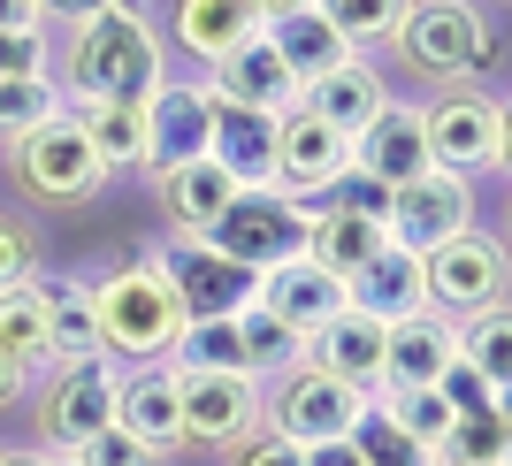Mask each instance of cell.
Here are the masks:
<instances>
[{"instance_id": "cell-1", "label": "cell", "mask_w": 512, "mask_h": 466, "mask_svg": "<svg viewBox=\"0 0 512 466\" xmlns=\"http://www.w3.org/2000/svg\"><path fill=\"white\" fill-rule=\"evenodd\" d=\"M153 85H169V46L146 16L100 8L77 23L62 54V100H153Z\"/></svg>"}, {"instance_id": "cell-2", "label": "cell", "mask_w": 512, "mask_h": 466, "mask_svg": "<svg viewBox=\"0 0 512 466\" xmlns=\"http://www.w3.org/2000/svg\"><path fill=\"white\" fill-rule=\"evenodd\" d=\"M390 54L413 85H467L497 62V16L482 0H413L406 23L390 31Z\"/></svg>"}, {"instance_id": "cell-3", "label": "cell", "mask_w": 512, "mask_h": 466, "mask_svg": "<svg viewBox=\"0 0 512 466\" xmlns=\"http://www.w3.org/2000/svg\"><path fill=\"white\" fill-rule=\"evenodd\" d=\"M92 329H100V360H115V367L169 360V344L184 337V314H176L153 253H138L130 268H107L92 283Z\"/></svg>"}, {"instance_id": "cell-4", "label": "cell", "mask_w": 512, "mask_h": 466, "mask_svg": "<svg viewBox=\"0 0 512 466\" xmlns=\"http://www.w3.org/2000/svg\"><path fill=\"white\" fill-rule=\"evenodd\" d=\"M8 184H16L31 207H54V214H62V207H92L115 176L100 169V153L85 146V130L54 107L39 130L8 138Z\"/></svg>"}, {"instance_id": "cell-5", "label": "cell", "mask_w": 512, "mask_h": 466, "mask_svg": "<svg viewBox=\"0 0 512 466\" xmlns=\"http://www.w3.org/2000/svg\"><path fill=\"white\" fill-rule=\"evenodd\" d=\"M421 146L428 169L451 176H505V100L482 85H444L421 100Z\"/></svg>"}, {"instance_id": "cell-6", "label": "cell", "mask_w": 512, "mask_h": 466, "mask_svg": "<svg viewBox=\"0 0 512 466\" xmlns=\"http://www.w3.org/2000/svg\"><path fill=\"white\" fill-rule=\"evenodd\" d=\"M306 237H314V207L283 199L276 184H245L230 207H222V222L207 230V245L222 260H237V268L268 276V268H283V260L306 253Z\"/></svg>"}, {"instance_id": "cell-7", "label": "cell", "mask_w": 512, "mask_h": 466, "mask_svg": "<svg viewBox=\"0 0 512 466\" xmlns=\"http://www.w3.org/2000/svg\"><path fill=\"white\" fill-rule=\"evenodd\" d=\"M146 253H153V268H161V283H169L184 321H237L260 298V276L237 268V260H222L207 237H161Z\"/></svg>"}, {"instance_id": "cell-8", "label": "cell", "mask_w": 512, "mask_h": 466, "mask_svg": "<svg viewBox=\"0 0 512 466\" xmlns=\"http://www.w3.org/2000/svg\"><path fill=\"white\" fill-rule=\"evenodd\" d=\"M360 390H344V382H329L321 367H291V375H276V382H260V428L268 436H283V444H299V451H314V444H344L352 436V421H360Z\"/></svg>"}, {"instance_id": "cell-9", "label": "cell", "mask_w": 512, "mask_h": 466, "mask_svg": "<svg viewBox=\"0 0 512 466\" xmlns=\"http://www.w3.org/2000/svg\"><path fill=\"white\" fill-rule=\"evenodd\" d=\"M421 276H428V314H444V321L490 314V306H505V283H512L505 276V237L467 222L436 253H421Z\"/></svg>"}, {"instance_id": "cell-10", "label": "cell", "mask_w": 512, "mask_h": 466, "mask_svg": "<svg viewBox=\"0 0 512 466\" xmlns=\"http://www.w3.org/2000/svg\"><path fill=\"white\" fill-rule=\"evenodd\" d=\"M39 382H46L39 390V436L54 451H77L100 428H115V382H123L115 360H62V367H46Z\"/></svg>"}, {"instance_id": "cell-11", "label": "cell", "mask_w": 512, "mask_h": 466, "mask_svg": "<svg viewBox=\"0 0 512 466\" xmlns=\"http://www.w3.org/2000/svg\"><path fill=\"white\" fill-rule=\"evenodd\" d=\"M467 222H482V199H474L467 176H451V169H421L413 184L390 191V207H383L390 245H406V253H436V245L459 237Z\"/></svg>"}, {"instance_id": "cell-12", "label": "cell", "mask_w": 512, "mask_h": 466, "mask_svg": "<svg viewBox=\"0 0 512 466\" xmlns=\"http://www.w3.org/2000/svg\"><path fill=\"white\" fill-rule=\"evenodd\" d=\"M260 428L253 375H176V436L184 451H230Z\"/></svg>"}, {"instance_id": "cell-13", "label": "cell", "mask_w": 512, "mask_h": 466, "mask_svg": "<svg viewBox=\"0 0 512 466\" xmlns=\"http://www.w3.org/2000/svg\"><path fill=\"white\" fill-rule=\"evenodd\" d=\"M344 169H352V138H337L321 115H306V107L291 100L276 115V169H268V184H276L283 199L314 207L321 191L344 184Z\"/></svg>"}, {"instance_id": "cell-14", "label": "cell", "mask_w": 512, "mask_h": 466, "mask_svg": "<svg viewBox=\"0 0 512 466\" xmlns=\"http://www.w3.org/2000/svg\"><path fill=\"white\" fill-rule=\"evenodd\" d=\"M207 130H214V107H207V85H153L146 100V153L138 169L146 176H169L184 161L207 153Z\"/></svg>"}, {"instance_id": "cell-15", "label": "cell", "mask_w": 512, "mask_h": 466, "mask_svg": "<svg viewBox=\"0 0 512 466\" xmlns=\"http://www.w3.org/2000/svg\"><path fill=\"white\" fill-rule=\"evenodd\" d=\"M146 184H153L161 222H169L161 237H207L214 222H222V207L245 191L222 161H214V153H199V161H184V169H169V176H146Z\"/></svg>"}, {"instance_id": "cell-16", "label": "cell", "mask_w": 512, "mask_h": 466, "mask_svg": "<svg viewBox=\"0 0 512 466\" xmlns=\"http://www.w3.org/2000/svg\"><path fill=\"white\" fill-rule=\"evenodd\" d=\"M390 100H398V92H390V77L375 69V54H352V62H337L329 77L299 85V107H306V115H321L337 138H360Z\"/></svg>"}, {"instance_id": "cell-17", "label": "cell", "mask_w": 512, "mask_h": 466, "mask_svg": "<svg viewBox=\"0 0 512 466\" xmlns=\"http://www.w3.org/2000/svg\"><path fill=\"white\" fill-rule=\"evenodd\" d=\"M115 428L130 444H146L153 459H176L184 436H176V367L153 360V367H123L115 382Z\"/></svg>"}, {"instance_id": "cell-18", "label": "cell", "mask_w": 512, "mask_h": 466, "mask_svg": "<svg viewBox=\"0 0 512 466\" xmlns=\"http://www.w3.org/2000/svg\"><path fill=\"white\" fill-rule=\"evenodd\" d=\"M428 169V146H421V100H390L375 123L352 138V176H367V184H413V176Z\"/></svg>"}, {"instance_id": "cell-19", "label": "cell", "mask_w": 512, "mask_h": 466, "mask_svg": "<svg viewBox=\"0 0 512 466\" xmlns=\"http://www.w3.org/2000/svg\"><path fill=\"white\" fill-rule=\"evenodd\" d=\"M344 306L367 321H413L428 314V276H421V253H406V245H383V253L367 260V268H352L344 276Z\"/></svg>"}, {"instance_id": "cell-20", "label": "cell", "mask_w": 512, "mask_h": 466, "mask_svg": "<svg viewBox=\"0 0 512 466\" xmlns=\"http://www.w3.org/2000/svg\"><path fill=\"white\" fill-rule=\"evenodd\" d=\"M383 321H367V314H352L344 306L329 329H314L306 337V367H321L329 382H344V390H360V398H375L383 390Z\"/></svg>"}, {"instance_id": "cell-21", "label": "cell", "mask_w": 512, "mask_h": 466, "mask_svg": "<svg viewBox=\"0 0 512 466\" xmlns=\"http://www.w3.org/2000/svg\"><path fill=\"white\" fill-rule=\"evenodd\" d=\"M260 314H276L283 329H299V337H314V329H329V321L344 314V283L329 276V268H314V260H283V268H268L260 276Z\"/></svg>"}, {"instance_id": "cell-22", "label": "cell", "mask_w": 512, "mask_h": 466, "mask_svg": "<svg viewBox=\"0 0 512 466\" xmlns=\"http://www.w3.org/2000/svg\"><path fill=\"white\" fill-rule=\"evenodd\" d=\"M169 39H176V54L214 69V62H230L245 39H260V16H253V0H176Z\"/></svg>"}, {"instance_id": "cell-23", "label": "cell", "mask_w": 512, "mask_h": 466, "mask_svg": "<svg viewBox=\"0 0 512 466\" xmlns=\"http://www.w3.org/2000/svg\"><path fill=\"white\" fill-rule=\"evenodd\" d=\"M199 85L214 92V100H237V107H260V115H283V107L299 100V77L276 62V46L268 39H245L230 54V62H214Z\"/></svg>"}, {"instance_id": "cell-24", "label": "cell", "mask_w": 512, "mask_h": 466, "mask_svg": "<svg viewBox=\"0 0 512 466\" xmlns=\"http://www.w3.org/2000/svg\"><path fill=\"white\" fill-rule=\"evenodd\" d=\"M207 107H214L207 153L237 176V184H268V169H276V115L237 107V100H214V92H207Z\"/></svg>"}, {"instance_id": "cell-25", "label": "cell", "mask_w": 512, "mask_h": 466, "mask_svg": "<svg viewBox=\"0 0 512 466\" xmlns=\"http://www.w3.org/2000/svg\"><path fill=\"white\" fill-rule=\"evenodd\" d=\"M444 367H451V321L444 314L390 321V337H383V390H428Z\"/></svg>"}, {"instance_id": "cell-26", "label": "cell", "mask_w": 512, "mask_h": 466, "mask_svg": "<svg viewBox=\"0 0 512 466\" xmlns=\"http://www.w3.org/2000/svg\"><path fill=\"white\" fill-rule=\"evenodd\" d=\"M62 115L85 130V146L100 153L107 176L138 169V153H146V100H62Z\"/></svg>"}, {"instance_id": "cell-27", "label": "cell", "mask_w": 512, "mask_h": 466, "mask_svg": "<svg viewBox=\"0 0 512 466\" xmlns=\"http://www.w3.org/2000/svg\"><path fill=\"white\" fill-rule=\"evenodd\" d=\"M46 306V352L62 360H100V329H92V276H31Z\"/></svg>"}, {"instance_id": "cell-28", "label": "cell", "mask_w": 512, "mask_h": 466, "mask_svg": "<svg viewBox=\"0 0 512 466\" xmlns=\"http://www.w3.org/2000/svg\"><path fill=\"white\" fill-rule=\"evenodd\" d=\"M390 245V230L375 222V214H352V207H314V237H306V260L314 268H329V276H352V268H367V260Z\"/></svg>"}, {"instance_id": "cell-29", "label": "cell", "mask_w": 512, "mask_h": 466, "mask_svg": "<svg viewBox=\"0 0 512 466\" xmlns=\"http://www.w3.org/2000/svg\"><path fill=\"white\" fill-rule=\"evenodd\" d=\"M260 39L276 46V62L299 77V85H314V77H329L337 62H352V46L329 31V16L321 8H299V16H276V23H260Z\"/></svg>"}, {"instance_id": "cell-30", "label": "cell", "mask_w": 512, "mask_h": 466, "mask_svg": "<svg viewBox=\"0 0 512 466\" xmlns=\"http://www.w3.org/2000/svg\"><path fill=\"white\" fill-rule=\"evenodd\" d=\"M299 360H306V337H299V329H283V321L260 314V306H245V314H237V367H245L253 382L291 375Z\"/></svg>"}, {"instance_id": "cell-31", "label": "cell", "mask_w": 512, "mask_h": 466, "mask_svg": "<svg viewBox=\"0 0 512 466\" xmlns=\"http://www.w3.org/2000/svg\"><path fill=\"white\" fill-rule=\"evenodd\" d=\"M451 360H467L474 375H482L497 398H505V382H512V321H505V306L451 321Z\"/></svg>"}, {"instance_id": "cell-32", "label": "cell", "mask_w": 512, "mask_h": 466, "mask_svg": "<svg viewBox=\"0 0 512 466\" xmlns=\"http://www.w3.org/2000/svg\"><path fill=\"white\" fill-rule=\"evenodd\" d=\"M0 352H8V360H16L31 382L54 367V352H46V306H39V283L0 291Z\"/></svg>"}, {"instance_id": "cell-33", "label": "cell", "mask_w": 512, "mask_h": 466, "mask_svg": "<svg viewBox=\"0 0 512 466\" xmlns=\"http://www.w3.org/2000/svg\"><path fill=\"white\" fill-rule=\"evenodd\" d=\"M321 16H329V31H337L352 54H375V46H390V31L406 23L413 0H314Z\"/></svg>"}, {"instance_id": "cell-34", "label": "cell", "mask_w": 512, "mask_h": 466, "mask_svg": "<svg viewBox=\"0 0 512 466\" xmlns=\"http://www.w3.org/2000/svg\"><path fill=\"white\" fill-rule=\"evenodd\" d=\"M344 444L360 451V466H436V451H421V444H413V436L390 421L375 398L360 405V421H352V436H344Z\"/></svg>"}, {"instance_id": "cell-35", "label": "cell", "mask_w": 512, "mask_h": 466, "mask_svg": "<svg viewBox=\"0 0 512 466\" xmlns=\"http://www.w3.org/2000/svg\"><path fill=\"white\" fill-rule=\"evenodd\" d=\"M375 405H383L390 421L406 428L421 451H444V428H451V405H444V390L428 382V390H375Z\"/></svg>"}, {"instance_id": "cell-36", "label": "cell", "mask_w": 512, "mask_h": 466, "mask_svg": "<svg viewBox=\"0 0 512 466\" xmlns=\"http://www.w3.org/2000/svg\"><path fill=\"white\" fill-rule=\"evenodd\" d=\"M512 436H505V405H482V413H459L444 428V451L436 459H505Z\"/></svg>"}, {"instance_id": "cell-37", "label": "cell", "mask_w": 512, "mask_h": 466, "mask_svg": "<svg viewBox=\"0 0 512 466\" xmlns=\"http://www.w3.org/2000/svg\"><path fill=\"white\" fill-rule=\"evenodd\" d=\"M46 268V245H39V222L31 214H8L0 207V291H23V283Z\"/></svg>"}, {"instance_id": "cell-38", "label": "cell", "mask_w": 512, "mask_h": 466, "mask_svg": "<svg viewBox=\"0 0 512 466\" xmlns=\"http://www.w3.org/2000/svg\"><path fill=\"white\" fill-rule=\"evenodd\" d=\"M54 107H62V85H46V77H16V85H0V146L23 138V130H39Z\"/></svg>"}, {"instance_id": "cell-39", "label": "cell", "mask_w": 512, "mask_h": 466, "mask_svg": "<svg viewBox=\"0 0 512 466\" xmlns=\"http://www.w3.org/2000/svg\"><path fill=\"white\" fill-rule=\"evenodd\" d=\"M62 459H77V466H161L146 444H130L123 428H100L92 444H77V451H62Z\"/></svg>"}, {"instance_id": "cell-40", "label": "cell", "mask_w": 512, "mask_h": 466, "mask_svg": "<svg viewBox=\"0 0 512 466\" xmlns=\"http://www.w3.org/2000/svg\"><path fill=\"white\" fill-rule=\"evenodd\" d=\"M436 390H444L451 421H459V413H482V405H505V398H497V390H490V382H482V375H474L467 360H451L444 375H436Z\"/></svg>"}, {"instance_id": "cell-41", "label": "cell", "mask_w": 512, "mask_h": 466, "mask_svg": "<svg viewBox=\"0 0 512 466\" xmlns=\"http://www.w3.org/2000/svg\"><path fill=\"white\" fill-rule=\"evenodd\" d=\"M46 77V31H0V85Z\"/></svg>"}, {"instance_id": "cell-42", "label": "cell", "mask_w": 512, "mask_h": 466, "mask_svg": "<svg viewBox=\"0 0 512 466\" xmlns=\"http://www.w3.org/2000/svg\"><path fill=\"white\" fill-rule=\"evenodd\" d=\"M230 466H306V451H299V444H283V436H268V428H253V436L237 444Z\"/></svg>"}, {"instance_id": "cell-43", "label": "cell", "mask_w": 512, "mask_h": 466, "mask_svg": "<svg viewBox=\"0 0 512 466\" xmlns=\"http://www.w3.org/2000/svg\"><path fill=\"white\" fill-rule=\"evenodd\" d=\"M100 8H115V0H39V23H46V16H62V23H85V16H100Z\"/></svg>"}, {"instance_id": "cell-44", "label": "cell", "mask_w": 512, "mask_h": 466, "mask_svg": "<svg viewBox=\"0 0 512 466\" xmlns=\"http://www.w3.org/2000/svg\"><path fill=\"white\" fill-rule=\"evenodd\" d=\"M0 31H39V0H0Z\"/></svg>"}, {"instance_id": "cell-45", "label": "cell", "mask_w": 512, "mask_h": 466, "mask_svg": "<svg viewBox=\"0 0 512 466\" xmlns=\"http://www.w3.org/2000/svg\"><path fill=\"white\" fill-rule=\"evenodd\" d=\"M23 390H31V375H23V367L8 360V352H0V405H16Z\"/></svg>"}, {"instance_id": "cell-46", "label": "cell", "mask_w": 512, "mask_h": 466, "mask_svg": "<svg viewBox=\"0 0 512 466\" xmlns=\"http://www.w3.org/2000/svg\"><path fill=\"white\" fill-rule=\"evenodd\" d=\"M306 466H360V451H352V444H314Z\"/></svg>"}, {"instance_id": "cell-47", "label": "cell", "mask_w": 512, "mask_h": 466, "mask_svg": "<svg viewBox=\"0 0 512 466\" xmlns=\"http://www.w3.org/2000/svg\"><path fill=\"white\" fill-rule=\"evenodd\" d=\"M299 8H314V0H253V16H260V23H276V16H299Z\"/></svg>"}, {"instance_id": "cell-48", "label": "cell", "mask_w": 512, "mask_h": 466, "mask_svg": "<svg viewBox=\"0 0 512 466\" xmlns=\"http://www.w3.org/2000/svg\"><path fill=\"white\" fill-rule=\"evenodd\" d=\"M0 466H46V451H0Z\"/></svg>"}, {"instance_id": "cell-49", "label": "cell", "mask_w": 512, "mask_h": 466, "mask_svg": "<svg viewBox=\"0 0 512 466\" xmlns=\"http://www.w3.org/2000/svg\"><path fill=\"white\" fill-rule=\"evenodd\" d=\"M436 466H512V459H436Z\"/></svg>"}, {"instance_id": "cell-50", "label": "cell", "mask_w": 512, "mask_h": 466, "mask_svg": "<svg viewBox=\"0 0 512 466\" xmlns=\"http://www.w3.org/2000/svg\"><path fill=\"white\" fill-rule=\"evenodd\" d=\"M46 466H77V459H46Z\"/></svg>"}, {"instance_id": "cell-51", "label": "cell", "mask_w": 512, "mask_h": 466, "mask_svg": "<svg viewBox=\"0 0 512 466\" xmlns=\"http://www.w3.org/2000/svg\"><path fill=\"white\" fill-rule=\"evenodd\" d=\"M490 8H505V0H490Z\"/></svg>"}]
</instances>
